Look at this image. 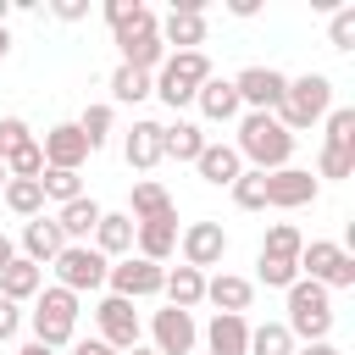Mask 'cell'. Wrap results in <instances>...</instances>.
I'll use <instances>...</instances> for the list:
<instances>
[{
    "instance_id": "obj_1",
    "label": "cell",
    "mask_w": 355,
    "mask_h": 355,
    "mask_svg": "<svg viewBox=\"0 0 355 355\" xmlns=\"http://www.w3.org/2000/svg\"><path fill=\"white\" fill-rule=\"evenodd\" d=\"M233 150H239V161H250V172H277V166H288V155H294V133H288L272 111H244Z\"/></svg>"
},
{
    "instance_id": "obj_2",
    "label": "cell",
    "mask_w": 355,
    "mask_h": 355,
    "mask_svg": "<svg viewBox=\"0 0 355 355\" xmlns=\"http://www.w3.org/2000/svg\"><path fill=\"white\" fill-rule=\"evenodd\" d=\"M327 111H333V78H327V72H305V78H288V89H283V100H277L272 116H277L288 133H305V128H316Z\"/></svg>"
},
{
    "instance_id": "obj_3",
    "label": "cell",
    "mask_w": 355,
    "mask_h": 355,
    "mask_svg": "<svg viewBox=\"0 0 355 355\" xmlns=\"http://www.w3.org/2000/svg\"><path fill=\"white\" fill-rule=\"evenodd\" d=\"M211 78V55L205 50H166L161 72L150 78V94H161L172 111L178 105H194V89Z\"/></svg>"
},
{
    "instance_id": "obj_4",
    "label": "cell",
    "mask_w": 355,
    "mask_h": 355,
    "mask_svg": "<svg viewBox=\"0 0 355 355\" xmlns=\"http://www.w3.org/2000/svg\"><path fill=\"white\" fill-rule=\"evenodd\" d=\"M288 333H294V344H316V338H327V327H333V300H327V288L322 283H311V277H294L288 288Z\"/></svg>"
},
{
    "instance_id": "obj_5",
    "label": "cell",
    "mask_w": 355,
    "mask_h": 355,
    "mask_svg": "<svg viewBox=\"0 0 355 355\" xmlns=\"http://www.w3.org/2000/svg\"><path fill=\"white\" fill-rule=\"evenodd\" d=\"M72 333H78V294H67L61 283L39 288L33 294V344L61 349V344H72Z\"/></svg>"
},
{
    "instance_id": "obj_6",
    "label": "cell",
    "mask_w": 355,
    "mask_h": 355,
    "mask_svg": "<svg viewBox=\"0 0 355 355\" xmlns=\"http://www.w3.org/2000/svg\"><path fill=\"white\" fill-rule=\"evenodd\" d=\"M300 277L322 283L327 294H333V288H355V255H349L344 244H333V239H311V244L300 250Z\"/></svg>"
},
{
    "instance_id": "obj_7",
    "label": "cell",
    "mask_w": 355,
    "mask_h": 355,
    "mask_svg": "<svg viewBox=\"0 0 355 355\" xmlns=\"http://www.w3.org/2000/svg\"><path fill=\"white\" fill-rule=\"evenodd\" d=\"M50 266H55V283H61L67 294H94V288L105 283V272H111V261H105L94 244H67Z\"/></svg>"
},
{
    "instance_id": "obj_8",
    "label": "cell",
    "mask_w": 355,
    "mask_h": 355,
    "mask_svg": "<svg viewBox=\"0 0 355 355\" xmlns=\"http://www.w3.org/2000/svg\"><path fill=\"white\" fill-rule=\"evenodd\" d=\"M105 283H111L116 300H155L161 283H166V266H155V261H144V255H122V261H111Z\"/></svg>"
},
{
    "instance_id": "obj_9",
    "label": "cell",
    "mask_w": 355,
    "mask_h": 355,
    "mask_svg": "<svg viewBox=\"0 0 355 355\" xmlns=\"http://www.w3.org/2000/svg\"><path fill=\"white\" fill-rule=\"evenodd\" d=\"M94 322H100V344H111L116 355L139 349V311H133V300L105 294V300L94 305Z\"/></svg>"
},
{
    "instance_id": "obj_10",
    "label": "cell",
    "mask_w": 355,
    "mask_h": 355,
    "mask_svg": "<svg viewBox=\"0 0 355 355\" xmlns=\"http://www.w3.org/2000/svg\"><path fill=\"white\" fill-rule=\"evenodd\" d=\"M178 250H183V266L205 272V266H222L227 233H222V222H189V227L178 233Z\"/></svg>"
},
{
    "instance_id": "obj_11",
    "label": "cell",
    "mask_w": 355,
    "mask_h": 355,
    "mask_svg": "<svg viewBox=\"0 0 355 355\" xmlns=\"http://www.w3.org/2000/svg\"><path fill=\"white\" fill-rule=\"evenodd\" d=\"M150 338H155V355H189L200 327H194V311H178V305H161L150 316Z\"/></svg>"
},
{
    "instance_id": "obj_12",
    "label": "cell",
    "mask_w": 355,
    "mask_h": 355,
    "mask_svg": "<svg viewBox=\"0 0 355 355\" xmlns=\"http://www.w3.org/2000/svg\"><path fill=\"white\" fill-rule=\"evenodd\" d=\"M161 44H178V50H200L205 44V0H178L166 11V22H155Z\"/></svg>"
},
{
    "instance_id": "obj_13",
    "label": "cell",
    "mask_w": 355,
    "mask_h": 355,
    "mask_svg": "<svg viewBox=\"0 0 355 355\" xmlns=\"http://www.w3.org/2000/svg\"><path fill=\"white\" fill-rule=\"evenodd\" d=\"M233 89H239V105H244V111H277L288 78H283L277 67H244V72L233 78Z\"/></svg>"
},
{
    "instance_id": "obj_14",
    "label": "cell",
    "mask_w": 355,
    "mask_h": 355,
    "mask_svg": "<svg viewBox=\"0 0 355 355\" xmlns=\"http://www.w3.org/2000/svg\"><path fill=\"white\" fill-rule=\"evenodd\" d=\"M316 178L305 172V166H277V172H266V205L272 211H300V205H311L316 200Z\"/></svg>"
},
{
    "instance_id": "obj_15",
    "label": "cell",
    "mask_w": 355,
    "mask_h": 355,
    "mask_svg": "<svg viewBox=\"0 0 355 355\" xmlns=\"http://www.w3.org/2000/svg\"><path fill=\"white\" fill-rule=\"evenodd\" d=\"M39 150H44V166H55V172H78L89 161V139L78 133V122H55L39 139Z\"/></svg>"
},
{
    "instance_id": "obj_16",
    "label": "cell",
    "mask_w": 355,
    "mask_h": 355,
    "mask_svg": "<svg viewBox=\"0 0 355 355\" xmlns=\"http://www.w3.org/2000/svg\"><path fill=\"white\" fill-rule=\"evenodd\" d=\"M116 50H122V67H133V72H161V61H166V44H161V33L155 28H128V33H116Z\"/></svg>"
},
{
    "instance_id": "obj_17",
    "label": "cell",
    "mask_w": 355,
    "mask_h": 355,
    "mask_svg": "<svg viewBox=\"0 0 355 355\" xmlns=\"http://www.w3.org/2000/svg\"><path fill=\"white\" fill-rule=\"evenodd\" d=\"M194 105H200V116H205V122H239V116H244L233 78H216V72L194 89Z\"/></svg>"
},
{
    "instance_id": "obj_18",
    "label": "cell",
    "mask_w": 355,
    "mask_h": 355,
    "mask_svg": "<svg viewBox=\"0 0 355 355\" xmlns=\"http://www.w3.org/2000/svg\"><path fill=\"white\" fill-rule=\"evenodd\" d=\"M161 128H166V122H150V116H139V122L128 128V139H122V161H128L133 172H150V166L161 161Z\"/></svg>"
},
{
    "instance_id": "obj_19",
    "label": "cell",
    "mask_w": 355,
    "mask_h": 355,
    "mask_svg": "<svg viewBox=\"0 0 355 355\" xmlns=\"http://www.w3.org/2000/svg\"><path fill=\"white\" fill-rule=\"evenodd\" d=\"M61 250H67V239H61L55 216H33V222H22V261H33V266H50Z\"/></svg>"
},
{
    "instance_id": "obj_20",
    "label": "cell",
    "mask_w": 355,
    "mask_h": 355,
    "mask_svg": "<svg viewBox=\"0 0 355 355\" xmlns=\"http://www.w3.org/2000/svg\"><path fill=\"white\" fill-rule=\"evenodd\" d=\"M133 244H139L144 261L161 266V261L178 250V211H166V216H155V222H133Z\"/></svg>"
},
{
    "instance_id": "obj_21",
    "label": "cell",
    "mask_w": 355,
    "mask_h": 355,
    "mask_svg": "<svg viewBox=\"0 0 355 355\" xmlns=\"http://www.w3.org/2000/svg\"><path fill=\"white\" fill-rule=\"evenodd\" d=\"M205 300H211L222 316H244L250 300H255V283L239 277V272H216V277H205Z\"/></svg>"
},
{
    "instance_id": "obj_22",
    "label": "cell",
    "mask_w": 355,
    "mask_h": 355,
    "mask_svg": "<svg viewBox=\"0 0 355 355\" xmlns=\"http://www.w3.org/2000/svg\"><path fill=\"white\" fill-rule=\"evenodd\" d=\"M100 216H105V211H100V200L78 194L72 205H61V211H55V227H61V239H67V244H89V239H94V227H100Z\"/></svg>"
},
{
    "instance_id": "obj_23",
    "label": "cell",
    "mask_w": 355,
    "mask_h": 355,
    "mask_svg": "<svg viewBox=\"0 0 355 355\" xmlns=\"http://www.w3.org/2000/svg\"><path fill=\"white\" fill-rule=\"evenodd\" d=\"M194 172H200L205 183H216V189H233V178L244 172V161H239L233 144H205V150L194 155Z\"/></svg>"
},
{
    "instance_id": "obj_24",
    "label": "cell",
    "mask_w": 355,
    "mask_h": 355,
    "mask_svg": "<svg viewBox=\"0 0 355 355\" xmlns=\"http://www.w3.org/2000/svg\"><path fill=\"white\" fill-rule=\"evenodd\" d=\"M94 250H100L105 261L133 255V216H128V211H105L100 227H94Z\"/></svg>"
},
{
    "instance_id": "obj_25",
    "label": "cell",
    "mask_w": 355,
    "mask_h": 355,
    "mask_svg": "<svg viewBox=\"0 0 355 355\" xmlns=\"http://www.w3.org/2000/svg\"><path fill=\"white\" fill-rule=\"evenodd\" d=\"M205 349H211V355H250V322L216 311L211 327H205Z\"/></svg>"
},
{
    "instance_id": "obj_26",
    "label": "cell",
    "mask_w": 355,
    "mask_h": 355,
    "mask_svg": "<svg viewBox=\"0 0 355 355\" xmlns=\"http://www.w3.org/2000/svg\"><path fill=\"white\" fill-rule=\"evenodd\" d=\"M161 294H166V305H178V311H194V305L205 300V272H194V266H166V283H161Z\"/></svg>"
},
{
    "instance_id": "obj_27",
    "label": "cell",
    "mask_w": 355,
    "mask_h": 355,
    "mask_svg": "<svg viewBox=\"0 0 355 355\" xmlns=\"http://www.w3.org/2000/svg\"><path fill=\"white\" fill-rule=\"evenodd\" d=\"M39 288H44V266H33V261H22V255H17V261H11L6 272H0V294H6L11 305L33 300Z\"/></svg>"
},
{
    "instance_id": "obj_28",
    "label": "cell",
    "mask_w": 355,
    "mask_h": 355,
    "mask_svg": "<svg viewBox=\"0 0 355 355\" xmlns=\"http://www.w3.org/2000/svg\"><path fill=\"white\" fill-rule=\"evenodd\" d=\"M205 144H211V139H205L194 122H183V116H178L172 128H161V161H166V155H172V161H194Z\"/></svg>"
},
{
    "instance_id": "obj_29",
    "label": "cell",
    "mask_w": 355,
    "mask_h": 355,
    "mask_svg": "<svg viewBox=\"0 0 355 355\" xmlns=\"http://www.w3.org/2000/svg\"><path fill=\"white\" fill-rule=\"evenodd\" d=\"M166 211H178V205H172V194H166L155 178L133 183V200H128V216H133V222H155V216H166Z\"/></svg>"
},
{
    "instance_id": "obj_30",
    "label": "cell",
    "mask_w": 355,
    "mask_h": 355,
    "mask_svg": "<svg viewBox=\"0 0 355 355\" xmlns=\"http://www.w3.org/2000/svg\"><path fill=\"white\" fill-rule=\"evenodd\" d=\"M0 200L17 211V216H44V189H39V178H6V189H0Z\"/></svg>"
},
{
    "instance_id": "obj_31",
    "label": "cell",
    "mask_w": 355,
    "mask_h": 355,
    "mask_svg": "<svg viewBox=\"0 0 355 355\" xmlns=\"http://www.w3.org/2000/svg\"><path fill=\"white\" fill-rule=\"evenodd\" d=\"M100 11H105V22H111V33H128V28H155V11H150L144 0H105Z\"/></svg>"
},
{
    "instance_id": "obj_32",
    "label": "cell",
    "mask_w": 355,
    "mask_h": 355,
    "mask_svg": "<svg viewBox=\"0 0 355 355\" xmlns=\"http://www.w3.org/2000/svg\"><path fill=\"white\" fill-rule=\"evenodd\" d=\"M300 250H305V239H300L294 222H272V227H266L261 255H277V261H294V266H300Z\"/></svg>"
},
{
    "instance_id": "obj_33",
    "label": "cell",
    "mask_w": 355,
    "mask_h": 355,
    "mask_svg": "<svg viewBox=\"0 0 355 355\" xmlns=\"http://www.w3.org/2000/svg\"><path fill=\"white\" fill-rule=\"evenodd\" d=\"M250 355H294V333L283 322H261L250 327Z\"/></svg>"
},
{
    "instance_id": "obj_34",
    "label": "cell",
    "mask_w": 355,
    "mask_h": 355,
    "mask_svg": "<svg viewBox=\"0 0 355 355\" xmlns=\"http://www.w3.org/2000/svg\"><path fill=\"white\" fill-rule=\"evenodd\" d=\"M111 100H116V105H139V100H150V72L116 67V72H111Z\"/></svg>"
},
{
    "instance_id": "obj_35",
    "label": "cell",
    "mask_w": 355,
    "mask_h": 355,
    "mask_svg": "<svg viewBox=\"0 0 355 355\" xmlns=\"http://www.w3.org/2000/svg\"><path fill=\"white\" fill-rule=\"evenodd\" d=\"M39 189H44V200L72 205V200L83 194V178H78V172H55V166H44V172H39Z\"/></svg>"
},
{
    "instance_id": "obj_36",
    "label": "cell",
    "mask_w": 355,
    "mask_h": 355,
    "mask_svg": "<svg viewBox=\"0 0 355 355\" xmlns=\"http://www.w3.org/2000/svg\"><path fill=\"white\" fill-rule=\"evenodd\" d=\"M233 205H239V211H266V172H250V166H244V172L233 178Z\"/></svg>"
},
{
    "instance_id": "obj_37",
    "label": "cell",
    "mask_w": 355,
    "mask_h": 355,
    "mask_svg": "<svg viewBox=\"0 0 355 355\" xmlns=\"http://www.w3.org/2000/svg\"><path fill=\"white\" fill-rule=\"evenodd\" d=\"M322 122H327V139H322V144H338V150H355V111H349V105H333V111H327Z\"/></svg>"
},
{
    "instance_id": "obj_38",
    "label": "cell",
    "mask_w": 355,
    "mask_h": 355,
    "mask_svg": "<svg viewBox=\"0 0 355 355\" xmlns=\"http://www.w3.org/2000/svg\"><path fill=\"white\" fill-rule=\"evenodd\" d=\"M39 172H44V150H39V139H28L22 150L6 155V178H39Z\"/></svg>"
},
{
    "instance_id": "obj_39",
    "label": "cell",
    "mask_w": 355,
    "mask_h": 355,
    "mask_svg": "<svg viewBox=\"0 0 355 355\" xmlns=\"http://www.w3.org/2000/svg\"><path fill=\"white\" fill-rule=\"evenodd\" d=\"M327 39H333V50H355V0H344V6H333V22H327Z\"/></svg>"
},
{
    "instance_id": "obj_40",
    "label": "cell",
    "mask_w": 355,
    "mask_h": 355,
    "mask_svg": "<svg viewBox=\"0 0 355 355\" xmlns=\"http://www.w3.org/2000/svg\"><path fill=\"white\" fill-rule=\"evenodd\" d=\"M78 133L89 139V150H100V144L111 139V105H89V111L78 116Z\"/></svg>"
},
{
    "instance_id": "obj_41",
    "label": "cell",
    "mask_w": 355,
    "mask_h": 355,
    "mask_svg": "<svg viewBox=\"0 0 355 355\" xmlns=\"http://www.w3.org/2000/svg\"><path fill=\"white\" fill-rule=\"evenodd\" d=\"M349 172H355V150L322 144V155H316V183H322V178H349Z\"/></svg>"
},
{
    "instance_id": "obj_42",
    "label": "cell",
    "mask_w": 355,
    "mask_h": 355,
    "mask_svg": "<svg viewBox=\"0 0 355 355\" xmlns=\"http://www.w3.org/2000/svg\"><path fill=\"white\" fill-rule=\"evenodd\" d=\"M255 277H261L266 288H288V283L300 277V266H294V261H277V255H255Z\"/></svg>"
},
{
    "instance_id": "obj_43",
    "label": "cell",
    "mask_w": 355,
    "mask_h": 355,
    "mask_svg": "<svg viewBox=\"0 0 355 355\" xmlns=\"http://www.w3.org/2000/svg\"><path fill=\"white\" fill-rule=\"evenodd\" d=\"M28 139H33V133H28V122H22V116H0V161H6L11 150H22Z\"/></svg>"
},
{
    "instance_id": "obj_44",
    "label": "cell",
    "mask_w": 355,
    "mask_h": 355,
    "mask_svg": "<svg viewBox=\"0 0 355 355\" xmlns=\"http://www.w3.org/2000/svg\"><path fill=\"white\" fill-rule=\"evenodd\" d=\"M17 327H22V305H11V300L0 294V344L17 338Z\"/></svg>"
},
{
    "instance_id": "obj_45",
    "label": "cell",
    "mask_w": 355,
    "mask_h": 355,
    "mask_svg": "<svg viewBox=\"0 0 355 355\" xmlns=\"http://www.w3.org/2000/svg\"><path fill=\"white\" fill-rule=\"evenodd\" d=\"M50 11H55L61 22H83V17H89V0H55Z\"/></svg>"
},
{
    "instance_id": "obj_46",
    "label": "cell",
    "mask_w": 355,
    "mask_h": 355,
    "mask_svg": "<svg viewBox=\"0 0 355 355\" xmlns=\"http://www.w3.org/2000/svg\"><path fill=\"white\" fill-rule=\"evenodd\" d=\"M72 355H116V349H111V344H100V338H78V344H72Z\"/></svg>"
},
{
    "instance_id": "obj_47",
    "label": "cell",
    "mask_w": 355,
    "mask_h": 355,
    "mask_svg": "<svg viewBox=\"0 0 355 355\" xmlns=\"http://www.w3.org/2000/svg\"><path fill=\"white\" fill-rule=\"evenodd\" d=\"M294 355H338L327 338H316V344H294Z\"/></svg>"
},
{
    "instance_id": "obj_48",
    "label": "cell",
    "mask_w": 355,
    "mask_h": 355,
    "mask_svg": "<svg viewBox=\"0 0 355 355\" xmlns=\"http://www.w3.org/2000/svg\"><path fill=\"white\" fill-rule=\"evenodd\" d=\"M11 261H17V244H11V239H6V233H0V272H6V266H11Z\"/></svg>"
},
{
    "instance_id": "obj_49",
    "label": "cell",
    "mask_w": 355,
    "mask_h": 355,
    "mask_svg": "<svg viewBox=\"0 0 355 355\" xmlns=\"http://www.w3.org/2000/svg\"><path fill=\"white\" fill-rule=\"evenodd\" d=\"M17 355H55V349H44V344H33V338H28V344H22Z\"/></svg>"
},
{
    "instance_id": "obj_50",
    "label": "cell",
    "mask_w": 355,
    "mask_h": 355,
    "mask_svg": "<svg viewBox=\"0 0 355 355\" xmlns=\"http://www.w3.org/2000/svg\"><path fill=\"white\" fill-rule=\"evenodd\" d=\"M6 55H11V33L0 28V61H6Z\"/></svg>"
},
{
    "instance_id": "obj_51",
    "label": "cell",
    "mask_w": 355,
    "mask_h": 355,
    "mask_svg": "<svg viewBox=\"0 0 355 355\" xmlns=\"http://www.w3.org/2000/svg\"><path fill=\"white\" fill-rule=\"evenodd\" d=\"M6 17H11V0H0V28H6Z\"/></svg>"
},
{
    "instance_id": "obj_52",
    "label": "cell",
    "mask_w": 355,
    "mask_h": 355,
    "mask_svg": "<svg viewBox=\"0 0 355 355\" xmlns=\"http://www.w3.org/2000/svg\"><path fill=\"white\" fill-rule=\"evenodd\" d=\"M0 189H6V161H0Z\"/></svg>"
},
{
    "instance_id": "obj_53",
    "label": "cell",
    "mask_w": 355,
    "mask_h": 355,
    "mask_svg": "<svg viewBox=\"0 0 355 355\" xmlns=\"http://www.w3.org/2000/svg\"><path fill=\"white\" fill-rule=\"evenodd\" d=\"M128 355H155V349H128Z\"/></svg>"
}]
</instances>
